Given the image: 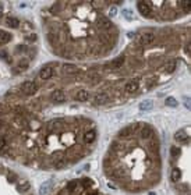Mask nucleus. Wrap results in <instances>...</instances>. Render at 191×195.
I'll list each match as a JSON object with an SVG mask.
<instances>
[{
	"mask_svg": "<svg viewBox=\"0 0 191 195\" xmlns=\"http://www.w3.org/2000/svg\"><path fill=\"white\" fill-rule=\"evenodd\" d=\"M151 135H152V128L151 127H149V125L142 127V130H141V138L148 140V138H151Z\"/></svg>",
	"mask_w": 191,
	"mask_h": 195,
	"instance_id": "obj_15",
	"label": "nucleus"
},
{
	"mask_svg": "<svg viewBox=\"0 0 191 195\" xmlns=\"http://www.w3.org/2000/svg\"><path fill=\"white\" fill-rule=\"evenodd\" d=\"M40 79H50L53 77V68L52 67H45L40 70V74H39Z\"/></svg>",
	"mask_w": 191,
	"mask_h": 195,
	"instance_id": "obj_6",
	"label": "nucleus"
},
{
	"mask_svg": "<svg viewBox=\"0 0 191 195\" xmlns=\"http://www.w3.org/2000/svg\"><path fill=\"white\" fill-rule=\"evenodd\" d=\"M175 140L177 141V142H187V141H188V135H187V133H186L184 130H179V131L175 134Z\"/></svg>",
	"mask_w": 191,
	"mask_h": 195,
	"instance_id": "obj_10",
	"label": "nucleus"
},
{
	"mask_svg": "<svg viewBox=\"0 0 191 195\" xmlns=\"http://www.w3.org/2000/svg\"><path fill=\"white\" fill-rule=\"evenodd\" d=\"M123 64H124V59H123V57H117V59H114V60L112 62V67H113V68H120Z\"/></svg>",
	"mask_w": 191,
	"mask_h": 195,
	"instance_id": "obj_21",
	"label": "nucleus"
},
{
	"mask_svg": "<svg viewBox=\"0 0 191 195\" xmlns=\"http://www.w3.org/2000/svg\"><path fill=\"white\" fill-rule=\"evenodd\" d=\"M63 120L62 118H55V120H52L50 123H49V125L52 127V128H59V127H62L63 125Z\"/></svg>",
	"mask_w": 191,
	"mask_h": 195,
	"instance_id": "obj_23",
	"label": "nucleus"
},
{
	"mask_svg": "<svg viewBox=\"0 0 191 195\" xmlns=\"http://www.w3.org/2000/svg\"><path fill=\"white\" fill-rule=\"evenodd\" d=\"M0 56H1V57H7V52H4V50H0Z\"/></svg>",
	"mask_w": 191,
	"mask_h": 195,
	"instance_id": "obj_39",
	"label": "nucleus"
},
{
	"mask_svg": "<svg viewBox=\"0 0 191 195\" xmlns=\"http://www.w3.org/2000/svg\"><path fill=\"white\" fill-rule=\"evenodd\" d=\"M10 40H11V34L0 29V43H7Z\"/></svg>",
	"mask_w": 191,
	"mask_h": 195,
	"instance_id": "obj_16",
	"label": "nucleus"
},
{
	"mask_svg": "<svg viewBox=\"0 0 191 195\" xmlns=\"http://www.w3.org/2000/svg\"><path fill=\"white\" fill-rule=\"evenodd\" d=\"M7 179H8V181L10 183H14L17 180V177H16V174L14 173H11V172H8V174H7Z\"/></svg>",
	"mask_w": 191,
	"mask_h": 195,
	"instance_id": "obj_31",
	"label": "nucleus"
},
{
	"mask_svg": "<svg viewBox=\"0 0 191 195\" xmlns=\"http://www.w3.org/2000/svg\"><path fill=\"white\" fill-rule=\"evenodd\" d=\"M165 103H166V106H169V107H176L177 106V101H176L173 96H169L166 101H165Z\"/></svg>",
	"mask_w": 191,
	"mask_h": 195,
	"instance_id": "obj_24",
	"label": "nucleus"
},
{
	"mask_svg": "<svg viewBox=\"0 0 191 195\" xmlns=\"http://www.w3.org/2000/svg\"><path fill=\"white\" fill-rule=\"evenodd\" d=\"M88 98H89V94H88V91H84V89H81V91H78V92L75 94V99L80 102L88 101Z\"/></svg>",
	"mask_w": 191,
	"mask_h": 195,
	"instance_id": "obj_13",
	"label": "nucleus"
},
{
	"mask_svg": "<svg viewBox=\"0 0 191 195\" xmlns=\"http://www.w3.org/2000/svg\"><path fill=\"white\" fill-rule=\"evenodd\" d=\"M21 91L25 95H34L38 91V85L34 82V81H25L24 84L21 85Z\"/></svg>",
	"mask_w": 191,
	"mask_h": 195,
	"instance_id": "obj_1",
	"label": "nucleus"
},
{
	"mask_svg": "<svg viewBox=\"0 0 191 195\" xmlns=\"http://www.w3.org/2000/svg\"><path fill=\"white\" fill-rule=\"evenodd\" d=\"M170 155L173 156V157L180 156L181 155V149L179 148V146H172V148H170Z\"/></svg>",
	"mask_w": 191,
	"mask_h": 195,
	"instance_id": "obj_25",
	"label": "nucleus"
},
{
	"mask_svg": "<svg viewBox=\"0 0 191 195\" xmlns=\"http://www.w3.org/2000/svg\"><path fill=\"white\" fill-rule=\"evenodd\" d=\"M0 127H1V121H0Z\"/></svg>",
	"mask_w": 191,
	"mask_h": 195,
	"instance_id": "obj_41",
	"label": "nucleus"
},
{
	"mask_svg": "<svg viewBox=\"0 0 191 195\" xmlns=\"http://www.w3.org/2000/svg\"><path fill=\"white\" fill-rule=\"evenodd\" d=\"M77 66H74V64H68V63H66L62 66V71H63L64 74H74V73H77Z\"/></svg>",
	"mask_w": 191,
	"mask_h": 195,
	"instance_id": "obj_9",
	"label": "nucleus"
},
{
	"mask_svg": "<svg viewBox=\"0 0 191 195\" xmlns=\"http://www.w3.org/2000/svg\"><path fill=\"white\" fill-rule=\"evenodd\" d=\"M18 24H20V21L17 20L16 17H7L6 18V25H8L10 28H17Z\"/></svg>",
	"mask_w": 191,
	"mask_h": 195,
	"instance_id": "obj_17",
	"label": "nucleus"
},
{
	"mask_svg": "<svg viewBox=\"0 0 191 195\" xmlns=\"http://www.w3.org/2000/svg\"><path fill=\"white\" fill-rule=\"evenodd\" d=\"M138 81H140V79H133V81H130L127 85L124 86V91H126V92H128V94L136 92L137 89H138Z\"/></svg>",
	"mask_w": 191,
	"mask_h": 195,
	"instance_id": "obj_7",
	"label": "nucleus"
},
{
	"mask_svg": "<svg viewBox=\"0 0 191 195\" xmlns=\"http://www.w3.org/2000/svg\"><path fill=\"white\" fill-rule=\"evenodd\" d=\"M29 188H31L29 181H27V180H20V181L17 183V190H18L20 192H27Z\"/></svg>",
	"mask_w": 191,
	"mask_h": 195,
	"instance_id": "obj_8",
	"label": "nucleus"
},
{
	"mask_svg": "<svg viewBox=\"0 0 191 195\" xmlns=\"http://www.w3.org/2000/svg\"><path fill=\"white\" fill-rule=\"evenodd\" d=\"M96 25H98L101 29H110L112 28L110 20H109V18H106V17H101V18H98Z\"/></svg>",
	"mask_w": 191,
	"mask_h": 195,
	"instance_id": "obj_5",
	"label": "nucleus"
},
{
	"mask_svg": "<svg viewBox=\"0 0 191 195\" xmlns=\"http://www.w3.org/2000/svg\"><path fill=\"white\" fill-rule=\"evenodd\" d=\"M130 134H131V128H124V130H121V131H120L119 133V137H121V138H126V137H128V135H130Z\"/></svg>",
	"mask_w": 191,
	"mask_h": 195,
	"instance_id": "obj_26",
	"label": "nucleus"
},
{
	"mask_svg": "<svg viewBox=\"0 0 191 195\" xmlns=\"http://www.w3.org/2000/svg\"><path fill=\"white\" fill-rule=\"evenodd\" d=\"M181 6H183V8H184V10H186V11H187V13L190 11L191 4H190V1H188V0H186V1H183V4H181Z\"/></svg>",
	"mask_w": 191,
	"mask_h": 195,
	"instance_id": "obj_32",
	"label": "nucleus"
},
{
	"mask_svg": "<svg viewBox=\"0 0 191 195\" xmlns=\"http://www.w3.org/2000/svg\"><path fill=\"white\" fill-rule=\"evenodd\" d=\"M109 16H116V7H112L110 8V11H109Z\"/></svg>",
	"mask_w": 191,
	"mask_h": 195,
	"instance_id": "obj_36",
	"label": "nucleus"
},
{
	"mask_svg": "<svg viewBox=\"0 0 191 195\" xmlns=\"http://www.w3.org/2000/svg\"><path fill=\"white\" fill-rule=\"evenodd\" d=\"M186 53H187V55H190V43H187V45H186Z\"/></svg>",
	"mask_w": 191,
	"mask_h": 195,
	"instance_id": "obj_37",
	"label": "nucleus"
},
{
	"mask_svg": "<svg viewBox=\"0 0 191 195\" xmlns=\"http://www.w3.org/2000/svg\"><path fill=\"white\" fill-rule=\"evenodd\" d=\"M75 187H77V181H75V180H73V181H70V183L67 184V190H68V191H74Z\"/></svg>",
	"mask_w": 191,
	"mask_h": 195,
	"instance_id": "obj_29",
	"label": "nucleus"
},
{
	"mask_svg": "<svg viewBox=\"0 0 191 195\" xmlns=\"http://www.w3.org/2000/svg\"><path fill=\"white\" fill-rule=\"evenodd\" d=\"M25 40H27V42H35V40H36V35L32 34V35H29V36H27Z\"/></svg>",
	"mask_w": 191,
	"mask_h": 195,
	"instance_id": "obj_35",
	"label": "nucleus"
},
{
	"mask_svg": "<svg viewBox=\"0 0 191 195\" xmlns=\"http://www.w3.org/2000/svg\"><path fill=\"white\" fill-rule=\"evenodd\" d=\"M59 8H60V4H59V3H56L55 6H53V7L50 8V13H53V14H56V13L59 11Z\"/></svg>",
	"mask_w": 191,
	"mask_h": 195,
	"instance_id": "obj_34",
	"label": "nucleus"
},
{
	"mask_svg": "<svg viewBox=\"0 0 191 195\" xmlns=\"http://www.w3.org/2000/svg\"><path fill=\"white\" fill-rule=\"evenodd\" d=\"M152 101H142L141 103H140V110H151L152 109Z\"/></svg>",
	"mask_w": 191,
	"mask_h": 195,
	"instance_id": "obj_20",
	"label": "nucleus"
},
{
	"mask_svg": "<svg viewBox=\"0 0 191 195\" xmlns=\"http://www.w3.org/2000/svg\"><path fill=\"white\" fill-rule=\"evenodd\" d=\"M137 8H138L140 14H142V16H145V17L151 16V7L148 6V3H145V1H138V3H137Z\"/></svg>",
	"mask_w": 191,
	"mask_h": 195,
	"instance_id": "obj_2",
	"label": "nucleus"
},
{
	"mask_svg": "<svg viewBox=\"0 0 191 195\" xmlns=\"http://www.w3.org/2000/svg\"><path fill=\"white\" fill-rule=\"evenodd\" d=\"M186 106H187V107L190 109V98H188V96L186 98Z\"/></svg>",
	"mask_w": 191,
	"mask_h": 195,
	"instance_id": "obj_38",
	"label": "nucleus"
},
{
	"mask_svg": "<svg viewBox=\"0 0 191 195\" xmlns=\"http://www.w3.org/2000/svg\"><path fill=\"white\" fill-rule=\"evenodd\" d=\"M50 99H52L53 102H56V103H62V102L66 99V96H64V92L62 91V89H56V91L52 92Z\"/></svg>",
	"mask_w": 191,
	"mask_h": 195,
	"instance_id": "obj_4",
	"label": "nucleus"
},
{
	"mask_svg": "<svg viewBox=\"0 0 191 195\" xmlns=\"http://www.w3.org/2000/svg\"><path fill=\"white\" fill-rule=\"evenodd\" d=\"M153 35L152 34H144V35H141L140 36V39H138V42L141 43V45H148V43H151L152 40H153Z\"/></svg>",
	"mask_w": 191,
	"mask_h": 195,
	"instance_id": "obj_11",
	"label": "nucleus"
},
{
	"mask_svg": "<svg viewBox=\"0 0 191 195\" xmlns=\"http://www.w3.org/2000/svg\"><path fill=\"white\" fill-rule=\"evenodd\" d=\"M109 101V95L106 92H98L94 98V103L95 105H105L106 102Z\"/></svg>",
	"mask_w": 191,
	"mask_h": 195,
	"instance_id": "obj_3",
	"label": "nucleus"
},
{
	"mask_svg": "<svg viewBox=\"0 0 191 195\" xmlns=\"http://www.w3.org/2000/svg\"><path fill=\"white\" fill-rule=\"evenodd\" d=\"M50 187H52V181L50 180H48V181H45L42 185L39 187V194L40 195H45L49 192V190H50Z\"/></svg>",
	"mask_w": 191,
	"mask_h": 195,
	"instance_id": "obj_14",
	"label": "nucleus"
},
{
	"mask_svg": "<svg viewBox=\"0 0 191 195\" xmlns=\"http://www.w3.org/2000/svg\"><path fill=\"white\" fill-rule=\"evenodd\" d=\"M82 185H84V188H89L94 185V181L91 179H84L82 180Z\"/></svg>",
	"mask_w": 191,
	"mask_h": 195,
	"instance_id": "obj_27",
	"label": "nucleus"
},
{
	"mask_svg": "<svg viewBox=\"0 0 191 195\" xmlns=\"http://www.w3.org/2000/svg\"><path fill=\"white\" fill-rule=\"evenodd\" d=\"M95 137H96L95 131H94V130H89V131H87L85 135H84V142H85V144H92V142L95 141Z\"/></svg>",
	"mask_w": 191,
	"mask_h": 195,
	"instance_id": "obj_12",
	"label": "nucleus"
},
{
	"mask_svg": "<svg viewBox=\"0 0 191 195\" xmlns=\"http://www.w3.org/2000/svg\"><path fill=\"white\" fill-rule=\"evenodd\" d=\"M170 179H172L173 183L180 181V179H181V172H180V169H173V170H172V174H170Z\"/></svg>",
	"mask_w": 191,
	"mask_h": 195,
	"instance_id": "obj_18",
	"label": "nucleus"
},
{
	"mask_svg": "<svg viewBox=\"0 0 191 195\" xmlns=\"http://www.w3.org/2000/svg\"><path fill=\"white\" fill-rule=\"evenodd\" d=\"M1 13H3V4L0 3V14H1Z\"/></svg>",
	"mask_w": 191,
	"mask_h": 195,
	"instance_id": "obj_40",
	"label": "nucleus"
},
{
	"mask_svg": "<svg viewBox=\"0 0 191 195\" xmlns=\"http://www.w3.org/2000/svg\"><path fill=\"white\" fill-rule=\"evenodd\" d=\"M176 66H177V62L176 60H170V62H167V64L165 66V71L166 73H173V71L176 70Z\"/></svg>",
	"mask_w": 191,
	"mask_h": 195,
	"instance_id": "obj_19",
	"label": "nucleus"
},
{
	"mask_svg": "<svg viewBox=\"0 0 191 195\" xmlns=\"http://www.w3.org/2000/svg\"><path fill=\"white\" fill-rule=\"evenodd\" d=\"M4 148H7V146H6V140H4L3 137H0V152H3Z\"/></svg>",
	"mask_w": 191,
	"mask_h": 195,
	"instance_id": "obj_33",
	"label": "nucleus"
},
{
	"mask_svg": "<svg viewBox=\"0 0 191 195\" xmlns=\"http://www.w3.org/2000/svg\"><path fill=\"white\" fill-rule=\"evenodd\" d=\"M55 166L57 167V169H60V167H64V166H66V160H64V159H60V160L55 162Z\"/></svg>",
	"mask_w": 191,
	"mask_h": 195,
	"instance_id": "obj_30",
	"label": "nucleus"
},
{
	"mask_svg": "<svg viewBox=\"0 0 191 195\" xmlns=\"http://www.w3.org/2000/svg\"><path fill=\"white\" fill-rule=\"evenodd\" d=\"M60 159H63L62 152H55V153L52 155V160H53V162H57V160H60Z\"/></svg>",
	"mask_w": 191,
	"mask_h": 195,
	"instance_id": "obj_28",
	"label": "nucleus"
},
{
	"mask_svg": "<svg viewBox=\"0 0 191 195\" xmlns=\"http://www.w3.org/2000/svg\"><path fill=\"white\" fill-rule=\"evenodd\" d=\"M18 70H25V68H28V66H29V60L28 59H21L20 62H18Z\"/></svg>",
	"mask_w": 191,
	"mask_h": 195,
	"instance_id": "obj_22",
	"label": "nucleus"
}]
</instances>
